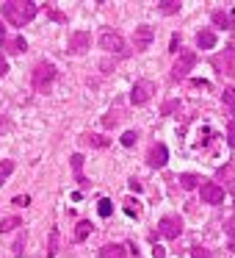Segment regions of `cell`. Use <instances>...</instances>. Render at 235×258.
<instances>
[{"instance_id":"6da1fadb","label":"cell","mask_w":235,"mask_h":258,"mask_svg":"<svg viewBox=\"0 0 235 258\" xmlns=\"http://www.w3.org/2000/svg\"><path fill=\"white\" fill-rule=\"evenodd\" d=\"M36 12H39V6L31 3V0H6V3H3V17L12 25L31 23V20L36 17Z\"/></svg>"},{"instance_id":"7a4b0ae2","label":"cell","mask_w":235,"mask_h":258,"mask_svg":"<svg viewBox=\"0 0 235 258\" xmlns=\"http://www.w3.org/2000/svg\"><path fill=\"white\" fill-rule=\"evenodd\" d=\"M31 81H34V89L36 92H47V89H50V84L56 81V67H53L50 61H39L34 67V73H31Z\"/></svg>"},{"instance_id":"3957f363","label":"cell","mask_w":235,"mask_h":258,"mask_svg":"<svg viewBox=\"0 0 235 258\" xmlns=\"http://www.w3.org/2000/svg\"><path fill=\"white\" fill-rule=\"evenodd\" d=\"M155 95V84H152L150 78H141L133 84V89H130V103L133 106H144V103H150V97Z\"/></svg>"},{"instance_id":"277c9868","label":"cell","mask_w":235,"mask_h":258,"mask_svg":"<svg viewBox=\"0 0 235 258\" xmlns=\"http://www.w3.org/2000/svg\"><path fill=\"white\" fill-rule=\"evenodd\" d=\"M194 64H196V56L191 50H183L177 56V61H174V67H172V78L174 81H180V78H185V75L194 70Z\"/></svg>"},{"instance_id":"5b68a950","label":"cell","mask_w":235,"mask_h":258,"mask_svg":"<svg viewBox=\"0 0 235 258\" xmlns=\"http://www.w3.org/2000/svg\"><path fill=\"white\" fill-rule=\"evenodd\" d=\"M213 67H216L221 75H235V45H229L221 56L213 58Z\"/></svg>"},{"instance_id":"8992f818","label":"cell","mask_w":235,"mask_h":258,"mask_svg":"<svg viewBox=\"0 0 235 258\" xmlns=\"http://www.w3.org/2000/svg\"><path fill=\"white\" fill-rule=\"evenodd\" d=\"M100 47L108 53H125V39L122 34H116V31H102L100 34Z\"/></svg>"},{"instance_id":"52a82bcc","label":"cell","mask_w":235,"mask_h":258,"mask_svg":"<svg viewBox=\"0 0 235 258\" xmlns=\"http://www.w3.org/2000/svg\"><path fill=\"white\" fill-rule=\"evenodd\" d=\"M199 195H202V200L210 203V206H218V203L224 200V189H221L218 183H213V180H202Z\"/></svg>"},{"instance_id":"ba28073f","label":"cell","mask_w":235,"mask_h":258,"mask_svg":"<svg viewBox=\"0 0 235 258\" xmlns=\"http://www.w3.org/2000/svg\"><path fill=\"white\" fill-rule=\"evenodd\" d=\"M91 45V34L89 31H75V34H69V53H75V56H80V53H86Z\"/></svg>"},{"instance_id":"9c48e42d","label":"cell","mask_w":235,"mask_h":258,"mask_svg":"<svg viewBox=\"0 0 235 258\" xmlns=\"http://www.w3.org/2000/svg\"><path fill=\"white\" fill-rule=\"evenodd\" d=\"M158 230H161V236H166V239H177L180 230H183V222H180V217H163L161 222H158Z\"/></svg>"},{"instance_id":"30bf717a","label":"cell","mask_w":235,"mask_h":258,"mask_svg":"<svg viewBox=\"0 0 235 258\" xmlns=\"http://www.w3.org/2000/svg\"><path fill=\"white\" fill-rule=\"evenodd\" d=\"M166 161H169V147L161 145V142H158V145H152L150 153H147V164L158 169V167H163Z\"/></svg>"},{"instance_id":"8fae6325","label":"cell","mask_w":235,"mask_h":258,"mask_svg":"<svg viewBox=\"0 0 235 258\" xmlns=\"http://www.w3.org/2000/svg\"><path fill=\"white\" fill-rule=\"evenodd\" d=\"M152 36H155V31L150 28V25H139L133 34V47L136 50H147V47L152 45Z\"/></svg>"},{"instance_id":"7c38bea8","label":"cell","mask_w":235,"mask_h":258,"mask_svg":"<svg viewBox=\"0 0 235 258\" xmlns=\"http://www.w3.org/2000/svg\"><path fill=\"white\" fill-rule=\"evenodd\" d=\"M69 164H72V172H75V180H78L80 186H86V175H83V156H80V153H75V156L69 158Z\"/></svg>"},{"instance_id":"4fadbf2b","label":"cell","mask_w":235,"mask_h":258,"mask_svg":"<svg viewBox=\"0 0 235 258\" xmlns=\"http://www.w3.org/2000/svg\"><path fill=\"white\" fill-rule=\"evenodd\" d=\"M196 45L202 47V50H210V47H216V34H213V31H199V34H196Z\"/></svg>"},{"instance_id":"5bb4252c","label":"cell","mask_w":235,"mask_h":258,"mask_svg":"<svg viewBox=\"0 0 235 258\" xmlns=\"http://www.w3.org/2000/svg\"><path fill=\"white\" fill-rule=\"evenodd\" d=\"M80 145H86V147H108V139L105 136H97V134H83L80 136Z\"/></svg>"},{"instance_id":"9a60e30c","label":"cell","mask_w":235,"mask_h":258,"mask_svg":"<svg viewBox=\"0 0 235 258\" xmlns=\"http://www.w3.org/2000/svg\"><path fill=\"white\" fill-rule=\"evenodd\" d=\"M3 47H6L9 53H14V56H17V53H23V50H28V45H25V39H23V36H14V39H6V42H3Z\"/></svg>"},{"instance_id":"2e32d148","label":"cell","mask_w":235,"mask_h":258,"mask_svg":"<svg viewBox=\"0 0 235 258\" xmlns=\"http://www.w3.org/2000/svg\"><path fill=\"white\" fill-rule=\"evenodd\" d=\"M100 258H125V247L122 244H105L100 250Z\"/></svg>"},{"instance_id":"e0dca14e","label":"cell","mask_w":235,"mask_h":258,"mask_svg":"<svg viewBox=\"0 0 235 258\" xmlns=\"http://www.w3.org/2000/svg\"><path fill=\"white\" fill-rule=\"evenodd\" d=\"M218 178H227V189L229 191H235V169H232V164H227V167H221L218 169Z\"/></svg>"},{"instance_id":"ac0fdd59","label":"cell","mask_w":235,"mask_h":258,"mask_svg":"<svg viewBox=\"0 0 235 258\" xmlns=\"http://www.w3.org/2000/svg\"><path fill=\"white\" fill-rule=\"evenodd\" d=\"M89 233H91V222H89V219H80L78 228H75V241H83Z\"/></svg>"},{"instance_id":"d6986e66","label":"cell","mask_w":235,"mask_h":258,"mask_svg":"<svg viewBox=\"0 0 235 258\" xmlns=\"http://www.w3.org/2000/svg\"><path fill=\"white\" fill-rule=\"evenodd\" d=\"M213 23L218 25V28H232V17L224 12H213Z\"/></svg>"},{"instance_id":"ffe728a7","label":"cell","mask_w":235,"mask_h":258,"mask_svg":"<svg viewBox=\"0 0 235 258\" xmlns=\"http://www.w3.org/2000/svg\"><path fill=\"white\" fill-rule=\"evenodd\" d=\"M158 6H161L163 14H177L180 12V0H161Z\"/></svg>"},{"instance_id":"44dd1931","label":"cell","mask_w":235,"mask_h":258,"mask_svg":"<svg viewBox=\"0 0 235 258\" xmlns=\"http://www.w3.org/2000/svg\"><path fill=\"white\" fill-rule=\"evenodd\" d=\"M125 214H130V217H139V214H141V203L133 200V197H128V200H125Z\"/></svg>"},{"instance_id":"7402d4cb","label":"cell","mask_w":235,"mask_h":258,"mask_svg":"<svg viewBox=\"0 0 235 258\" xmlns=\"http://www.w3.org/2000/svg\"><path fill=\"white\" fill-rule=\"evenodd\" d=\"M58 252V230L50 228V241H47V255H56Z\"/></svg>"},{"instance_id":"603a6c76","label":"cell","mask_w":235,"mask_h":258,"mask_svg":"<svg viewBox=\"0 0 235 258\" xmlns=\"http://www.w3.org/2000/svg\"><path fill=\"white\" fill-rule=\"evenodd\" d=\"M224 106H227L229 111L235 114V86H229V89H224Z\"/></svg>"},{"instance_id":"cb8c5ba5","label":"cell","mask_w":235,"mask_h":258,"mask_svg":"<svg viewBox=\"0 0 235 258\" xmlns=\"http://www.w3.org/2000/svg\"><path fill=\"white\" fill-rule=\"evenodd\" d=\"M97 211H100V217H111V211H113V203L102 197V200L97 203Z\"/></svg>"},{"instance_id":"d4e9b609","label":"cell","mask_w":235,"mask_h":258,"mask_svg":"<svg viewBox=\"0 0 235 258\" xmlns=\"http://www.w3.org/2000/svg\"><path fill=\"white\" fill-rule=\"evenodd\" d=\"M12 172H14V161H3V164H0V186H3V180H6Z\"/></svg>"},{"instance_id":"484cf974","label":"cell","mask_w":235,"mask_h":258,"mask_svg":"<svg viewBox=\"0 0 235 258\" xmlns=\"http://www.w3.org/2000/svg\"><path fill=\"white\" fill-rule=\"evenodd\" d=\"M180 183H183V189H194L196 183H202L196 175H180Z\"/></svg>"},{"instance_id":"4316f807","label":"cell","mask_w":235,"mask_h":258,"mask_svg":"<svg viewBox=\"0 0 235 258\" xmlns=\"http://www.w3.org/2000/svg\"><path fill=\"white\" fill-rule=\"evenodd\" d=\"M14 228H20V217H6L0 225V230H14Z\"/></svg>"},{"instance_id":"83f0119b","label":"cell","mask_w":235,"mask_h":258,"mask_svg":"<svg viewBox=\"0 0 235 258\" xmlns=\"http://www.w3.org/2000/svg\"><path fill=\"white\" fill-rule=\"evenodd\" d=\"M116 122H119V111H108L105 117H102V125H105V128H113Z\"/></svg>"},{"instance_id":"f1b7e54d","label":"cell","mask_w":235,"mask_h":258,"mask_svg":"<svg viewBox=\"0 0 235 258\" xmlns=\"http://www.w3.org/2000/svg\"><path fill=\"white\" fill-rule=\"evenodd\" d=\"M191 255H194V258H213L207 247H191Z\"/></svg>"},{"instance_id":"f546056e","label":"cell","mask_w":235,"mask_h":258,"mask_svg":"<svg viewBox=\"0 0 235 258\" xmlns=\"http://www.w3.org/2000/svg\"><path fill=\"white\" fill-rule=\"evenodd\" d=\"M136 139H139V134H136V131H128V134L122 136V145H125V147H133Z\"/></svg>"},{"instance_id":"4dcf8cb0","label":"cell","mask_w":235,"mask_h":258,"mask_svg":"<svg viewBox=\"0 0 235 258\" xmlns=\"http://www.w3.org/2000/svg\"><path fill=\"white\" fill-rule=\"evenodd\" d=\"M224 233H227V236H229V239H232V241H235V217H229V219H227V222H224Z\"/></svg>"},{"instance_id":"1f68e13d","label":"cell","mask_w":235,"mask_h":258,"mask_svg":"<svg viewBox=\"0 0 235 258\" xmlns=\"http://www.w3.org/2000/svg\"><path fill=\"white\" fill-rule=\"evenodd\" d=\"M227 142H229V147H235V117L227 125Z\"/></svg>"},{"instance_id":"d6a6232c","label":"cell","mask_w":235,"mask_h":258,"mask_svg":"<svg viewBox=\"0 0 235 258\" xmlns=\"http://www.w3.org/2000/svg\"><path fill=\"white\" fill-rule=\"evenodd\" d=\"M23 247H25V233H20V236H17V241H14V247H12L14 255H23Z\"/></svg>"},{"instance_id":"836d02e7","label":"cell","mask_w":235,"mask_h":258,"mask_svg":"<svg viewBox=\"0 0 235 258\" xmlns=\"http://www.w3.org/2000/svg\"><path fill=\"white\" fill-rule=\"evenodd\" d=\"M152 255H155V258H166V250L158 244V247H152Z\"/></svg>"},{"instance_id":"e575fe53","label":"cell","mask_w":235,"mask_h":258,"mask_svg":"<svg viewBox=\"0 0 235 258\" xmlns=\"http://www.w3.org/2000/svg\"><path fill=\"white\" fill-rule=\"evenodd\" d=\"M28 203H31L28 195H25V197H14V206H28Z\"/></svg>"},{"instance_id":"d590c367","label":"cell","mask_w":235,"mask_h":258,"mask_svg":"<svg viewBox=\"0 0 235 258\" xmlns=\"http://www.w3.org/2000/svg\"><path fill=\"white\" fill-rule=\"evenodd\" d=\"M130 189H133V191H141V180H139V178H130Z\"/></svg>"},{"instance_id":"8d00e7d4","label":"cell","mask_w":235,"mask_h":258,"mask_svg":"<svg viewBox=\"0 0 235 258\" xmlns=\"http://www.w3.org/2000/svg\"><path fill=\"white\" fill-rule=\"evenodd\" d=\"M6 73H9V64L3 61V56H0V78H3V75H6Z\"/></svg>"},{"instance_id":"74e56055","label":"cell","mask_w":235,"mask_h":258,"mask_svg":"<svg viewBox=\"0 0 235 258\" xmlns=\"http://www.w3.org/2000/svg\"><path fill=\"white\" fill-rule=\"evenodd\" d=\"M174 108H177V103H174V100H172V103H166V106H163V114H169V111H174Z\"/></svg>"},{"instance_id":"f35d334b","label":"cell","mask_w":235,"mask_h":258,"mask_svg":"<svg viewBox=\"0 0 235 258\" xmlns=\"http://www.w3.org/2000/svg\"><path fill=\"white\" fill-rule=\"evenodd\" d=\"M0 42H6V28H3V23H0Z\"/></svg>"}]
</instances>
